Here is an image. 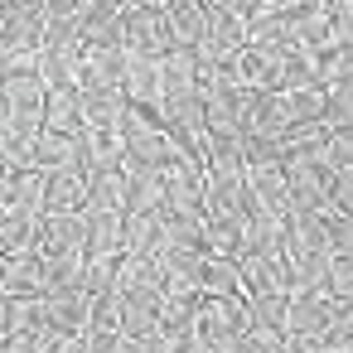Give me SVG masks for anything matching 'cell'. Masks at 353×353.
I'll list each match as a JSON object with an SVG mask.
<instances>
[{
	"mask_svg": "<svg viewBox=\"0 0 353 353\" xmlns=\"http://www.w3.org/2000/svg\"><path fill=\"white\" fill-rule=\"evenodd\" d=\"M44 319L59 324L63 334H83L92 324V290L78 285V290H44Z\"/></svg>",
	"mask_w": 353,
	"mask_h": 353,
	"instance_id": "obj_6",
	"label": "cell"
},
{
	"mask_svg": "<svg viewBox=\"0 0 353 353\" xmlns=\"http://www.w3.org/2000/svg\"><path fill=\"white\" fill-rule=\"evenodd\" d=\"M126 252H145V256L165 252V223H160V213H126Z\"/></svg>",
	"mask_w": 353,
	"mask_h": 353,
	"instance_id": "obj_21",
	"label": "cell"
},
{
	"mask_svg": "<svg viewBox=\"0 0 353 353\" xmlns=\"http://www.w3.org/2000/svg\"><path fill=\"white\" fill-rule=\"evenodd\" d=\"M199 339L203 343H223L252 329V310H247V290L218 295V290H199Z\"/></svg>",
	"mask_w": 353,
	"mask_h": 353,
	"instance_id": "obj_1",
	"label": "cell"
},
{
	"mask_svg": "<svg viewBox=\"0 0 353 353\" xmlns=\"http://www.w3.org/2000/svg\"><path fill=\"white\" fill-rule=\"evenodd\" d=\"M242 353H290V334H285V329L252 324V329L242 334Z\"/></svg>",
	"mask_w": 353,
	"mask_h": 353,
	"instance_id": "obj_27",
	"label": "cell"
},
{
	"mask_svg": "<svg viewBox=\"0 0 353 353\" xmlns=\"http://www.w3.org/2000/svg\"><path fill=\"white\" fill-rule=\"evenodd\" d=\"M247 310H252V324L285 329V319H290V290H252Z\"/></svg>",
	"mask_w": 353,
	"mask_h": 353,
	"instance_id": "obj_22",
	"label": "cell"
},
{
	"mask_svg": "<svg viewBox=\"0 0 353 353\" xmlns=\"http://www.w3.org/2000/svg\"><path fill=\"white\" fill-rule=\"evenodd\" d=\"M329 324H334V295L329 290H295L290 295L285 334H314V339H324Z\"/></svg>",
	"mask_w": 353,
	"mask_h": 353,
	"instance_id": "obj_5",
	"label": "cell"
},
{
	"mask_svg": "<svg viewBox=\"0 0 353 353\" xmlns=\"http://www.w3.org/2000/svg\"><path fill=\"white\" fill-rule=\"evenodd\" d=\"M0 285H6V295H44V290H49V256H44L39 247L6 252Z\"/></svg>",
	"mask_w": 353,
	"mask_h": 353,
	"instance_id": "obj_3",
	"label": "cell"
},
{
	"mask_svg": "<svg viewBox=\"0 0 353 353\" xmlns=\"http://www.w3.org/2000/svg\"><path fill=\"white\" fill-rule=\"evenodd\" d=\"M165 208V179L155 165L126 160V213H160Z\"/></svg>",
	"mask_w": 353,
	"mask_h": 353,
	"instance_id": "obj_9",
	"label": "cell"
},
{
	"mask_svg": "<svg viewBox=\"0 0 353 353\" xmlns=\"http://www.w3.org/2000/svg\"><path fill=\"white\" fill-rule=\"evenodd\" d=\"M88 252H126V213L88 208Z\"/></svg>",
	"mask_w": 353,
	"mask_h": 353,
	"instance_id": "obj_15",
	"label": "cell"
},
{
	"mask_svg": "<svg viewBox=\"0 0 353 353\" xmlns=\"http://www.w3.org/2000/svg\"><path fill=\"white\" fill-rule=\"evenodd\" d=\"M39 252L44 256L88 252V208L83 213H44V223H39Z\"/></svg>",
	"mask_w": 353,
	"mask_h": 353,
	"instance_id": "obj_4",
	"label": "cell"
},
{
	"mask_svg": "<svg viewBox=\"0 0 353 353\" xmlns=\"http://www.w3.org/2000/svg\"><path fill=\"white\" fill-rule=\"evenodd\" d=\"M324 121H353V73L343 78V83H334L329 88V107H324Z\"/></svg>",
	"mask_w": 353,
	"mask_h": 353,
	"instance_id": "obj_29",
	"label": "cell"
},
{
	"mask_svg": "<svg viewBox=\"0 0 353 353\" xmlns=\"http://www.w3.org/2000/svg\"><path fill=\"white\" fill-rule=\"evenodd\" d=\"M329 208H343V213H353V165L334 170V179H329Z\"/></svg>",
	"mask_w": 353,
	"mask_h": 353,
	"instance_id": "obj_30",
	"label": "cell"
},
{
	"mask_svg": "<svg viewBox=\"0 0 353 353\" xmlns=\"http://www.w3.org/2000/svg\"><path fill=\"white\" fill-rule=\"evenodd\" d=\"M247 194H252V208L276 213V218H285V213L295 208L285 170H247Z\"/></svg>",
	"mask_w": 353,
	"mask_h": 353,
	"instance_id": "obj_11",
	"label": "cell"
},
{
	"mask_svg": "<svg viewBox=\"0 0 353 353\" xmlns=\"http://www.w3.org/2000/svg\"><path fill=\"white\" fill-rule=\"evenodd\" d=\"M242 150H247V170H285L290 165V145L281 131H242Z\"/></svg>",
	"mask_w": 353,
	"mask_h": 353,
	"instance_id": "obj_14",
	"label": "cell"
},
{
	"mask_svg": "<svg viewBox=\"0 0 353 353\" xmlns=\"http://www.w3.org/2000/svg\"><path fill=\"white\" fill-rule=\"evenodd\" d=\"M126 112H131L126 88H83V121H88V126H107V131H117Z\"/></svg>",
	"mask_w": 353,
	"mask_h": 353,
	"instance_id": "obj_13",
	"label": "cell"
},
{
	"mask_svg": "<svg viewBox=\"0 0 353 353\" xmlns=\"http://www.w3.org/2000/svg\"><path fill=\"white\" fill-rule=\"evenodd\" d=\"M34 165H39V170L78 165V131H54V126H44L39 141H34Z\"/></svg>",
	"mask_w": 353,
	"mask_h": 353,
	"instance_id": "obj_17",
	"label": "cell"
},
{
	"mask_svg": "<svg viewBox=\"0 0 353 353\" xmlns=\"http://www.w3.org/2000/svg\"><path fill=\"white\" fill-rule=\"evenodd\" d=\"M117 276H121V252H88L83 285H88L92 295H102V290H117Z\"/></svg>",
	"mask_w": 353,
	"mask_h": 353,
	"instance_id": "obj_25",
	"label": "cell"
},
{
	"mask_svg": "<svg viewBox=\"0 0 353 353\" xmlns=\"http://www.w3.org/2000/svg\"><path fill=\"white\" fill-rule=\"evenodd\" d=\"M208 39L223 49H242L247 44V15H237L228 6H208Z\"/></svg>",
	"mask_w": 353,
	"mask_h": 353,
	"instance_id": "obj_23",
	"label": "cell"
},
{
	"mask_svg": "<svg viewBox=\"0 0 353 353\" xmlns=\"http://www.w3.org/2000/svg\"><path fill=\"white\" fill-rule=\"evenodd\" d=\"M78 59H83V49L44 44V54H39V78L49 83V92H54V88H83V83H78Z\"/></svg>",
	"mask_w": 353,
	"mask_h": 353,
	"instance_id": "obj_18",
	"label": "cell"
},
{
	"mask_svg": "<svg viewBox=\"0 0 353 353\" xmlns=\"http://www.w3.org/2000/svg\"><path fill=\"white\" fill-rule=\"evenodd\" d=\"M329 295H348L353 300V256H334V271H329Z\"/></svg>",
	"mask_w": 353,
	"mask_h": 353,
	"instance_id": "obj_31",
	"label": "cell"
},
{
	"mask_svg": "<svg viewBox=\"0 0 353 353\" xmlns=\"http://www.w3.org/2000/svg\"><path fill=\"white\" fill-rule=\"evenodd\" d=\"M165 203L170 208H189V213H208V170L189 155H174L165 170Z\"/></svg>",
	"mask_w": 353,
	"mask_h": 353,
	"instance_id": "obj_2",
	"label": "cell"
},
{
	"mask_svg": "<svg viewBox=\"0 0 353 353\" xmlns=\"http://www.w3.org/2000/svg\"><path fill=\"white\" fill-rule=\"evenodd\" d=\"M121 68H126V49L83 44V59H78V83H83V88H121Z\"/></svg>",
	"mask_w": 353,
	"mask_h": 353,
	"instance_id": "obj_10",
	"label": "cell"
},
{
	"mask_svg": "<svg viewBox=\"0 0 353 353\" xmlns=\"http://www.w3.org/2000/svg\"><path fill=\"white\" fill-rule=\"evenodd\" d=\"M208 252L242 256V213H208Z\"/></svg>",
	"mask_w": 353,
	"mask_h": 353,
	"instance_id": "obj_24",
	"label": "cell"
},
{
	"mask_svg": "<svg viewBox=\"0 0 353 353\" xmlns=\"http://www.w3.org/2000/svg\"><path fill=\"white\" fill-rule=\"evenodd\" d=\"M199 290H218V295L247 290V281H242V261H237V256H223V252H208V256H203Z\"/></svg>",
	"mask_w": 353,
	"mask_h": 353,
	"instance_id": "obj_19",
	"label": "cell"
},
{
	"mask_svg": "<svg viewBox=\"0 0 353 353\" xmlns=\"http://www.w3.org/2000/svg\"><path fill=\"white\" fill-rule=\"evenodd\" d=\"M39 223H44V213H34V208H0V247L6 252L39 247Z\"/></svg>",
	"mask_w": 353,
	"mask_h": 353,
	"instance_id": "obj_16",
	"label": "cell"
},
{
	"mask_svg": "<svg viewBox=\"0 0 353 353\" xmlns=\"http://www.w3.org/2000/svg\"><path fill=\"white\" fill-rule=\"evenodd\" d=\"M329 247L334 256H353V213L329 208Z\"/></svg>",
	"mask_w": 353,
	"mask_h": 353,
	"instance_id": "obj_28",
	"label": "cell"
},
{
	"mask_svg": "<svg viewBox=\"0 0 353 353\" xmlns=\"http://www.w3.org/2000/svg\"><path fill=\"white\" fill-rule=\"evenodd\" d=\"M285 102H290V117H295V121H324L329 88H324V83H305V88L285 92Z\"/></svg>",
	"mask_w": 353,
	"mask_h": 353,
	"instance_id": "obj_26",
	"label": "cell"
},
{
	"mask_svg": "<svg viewBox=\"0 0 353 353\" xmlns=\"http://www.w3.org/2000/svg\"><path fill=\"white\" fill-rule=\"evenodd\" d=\"M44 179H49V170H39V165H20V170H6V189H0V208H34V213H44Z\"/></svg>",
	"mask_w": 353,
	"mask_h": 353,
	"instance_id": "obj_12",
	"label": "cell"
},
{
	"mask_svg": "<svg viewBox=\"0 0 353 353\" xmlns=\"http://www.w3.org/2000/svg\"><path fill=\"white\" fill-rule=\"evenodd\" d=\"M88 208V174L78 165L49 170L44 179V213H83Z\"/></svg>",
	"mask_w": 353,
	"mask_h": 353,
	"instance_id": "obj_7",
	"label": "cell"
},
{
	"mask_svg": "<svg viewBox=\"0 0 353 353\" xmlns=\"http://www.w3.org/2000/svg\"><path fill=\"white\" fill-rule=\"evenodd\" d=\"M44 126H54V131L88 126L83 121V88H54L49 92V107H44Z\"/></svg>",
	"mask_w": 353,
	"mask_h": 353,
	"instance_id": "obj_20",
	"label": "cell"
},
{
	"mask_svg": "<svg viewBox=\"0 0 353 353\" xmlns=\"http://www.w3.org/2000/svg\"><path fill=\"white\" fill-rule=\"evenodd\" d=\"M295 44H242V83L252 88H281L285 54Z\"/></svg>",
	"mask_w": 353,
	"mask_h": 353,
	"instance_id": "obj_8",
	"label": "cell"
}]
</instances>
